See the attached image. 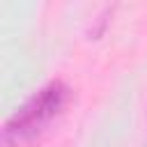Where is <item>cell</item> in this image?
Masks as SVG:
<instances>
[{
	"label": "cell",
	"instance_id": "obj_1",
	"mask_svg": "<svg viewBox=\"0 0 147 147\" xmlns=\"http://www.w3.org/2000/svg\"><path fill=\"white\" fill-rule=\"evenodd\" d=\"M71 96L64 80L53 78L41 85L30 99H25L2 124V147H16L21 140L37 136L55 115L62 113Z\"/></svg>",
	"mask_w": 147,
	"mask_h": 147
},
{
	"label": "cell",
	"instance_id": "obj_2",
	"mask_svg": "<svg viewBox=\"0 0 147 147\" xmlns=\"http://www.w3.org/2000/svg\"><path fill=\"white\" fill-rule=\"evenodd\" d=\"M110 14H113V5H106V7H101V9H99V14H94V18L90 21V28H87V32H90L92 37H99V34L106 30V25H108V18H110Z\"/></svg>",
	"mask_w": 147,
	"mask_h": 147
}]
</instances>
